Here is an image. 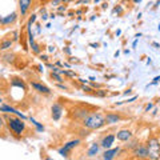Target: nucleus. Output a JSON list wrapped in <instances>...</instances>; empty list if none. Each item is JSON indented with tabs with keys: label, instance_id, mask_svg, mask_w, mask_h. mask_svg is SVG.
I'll return each instance as SVG.
<instances>
[{
	"label": "nucleus",
	"instance_id": "obj_23",
	"mask_svg": "<svg viewBox=\"0 0 160 160\" xmlns=\"http://www.w3.org/2000/svg\"><path fill=\"white\" fill-rule=\"evenodd\" d=\"M93 95H95V96H98V98H106L108 95V91H107V89H104V88H99V89L95 91Z\"/></svg>",
	"mask_w": 160,
	"mask_h": 160
},
{
	"label": "nucleus",
	"instance_id": "obj_32",
	"mask_svg": "<svg viewBox=\"0 0 160 160\" xmlns=\"http://www.w3.org/2000/svg\"><path fill=\"white\" fill-rule=\"evenodd\" d=\"M152 108H153V103H148L147 106H146V109H144V112H149Z\"/></svg>",
	"mask_w": 160,
	"mask_h": 160
},
{
	"label": "nucleus",
	"instance_id": "obj_18",
	"mask_svg": "<svg viewBox=\"0 0 160 160\" xmlns=\"http://www.w3.org/2000/svg\"><path fill=\"white\" fill-rule=\"evenodd\" d=\"M28 120L32 123V126L35 127V129H36V132H39V133H40V132H44V131H46V127H44L42 123H39V122H38V120L35 119V118L29 116V118H28Z\"/></svg>",
	"mask_w": 160,
	"mask_h": 160
},
{
	"label": "nucleus",
	"instance_id": "obj_7",
	"mask_svg": "<svg viewBox=\"0 0 160 160\" xmlns=\"http://www.w3.org/2000/svg\"><path fill=\"white\" fill-rule=\"evenodd\" d=\"M116 139L119 140V142H122V143H128L129 140H131L133 138V133L131 129H128V128H122V129H119V131L116 132Z\"/></svg>",
	"mask_w": 160,
	"mask_h": 160
},
{
	"label": "nucleus",
	"instance_id": "obj_17",
	"mask_svg": "<svg viewBox=\"0 0 160 160\" xmlns=\"http://www.w3.org/2000/svg\"><path fill=\"white\" fill-rule=\"evenodd\" d=\"M13 46V40L12 39H3L2 42H0V51L6 52L8 49H11Z\"/></svg>",
	"mask_w": 160,
	"mask_h": 160
},
{
	"label": "nucleus",
	"instance_id": "obj_44",
	"mask_svg": "<svg viewBox=\"0 0 160 160\" xmlns=\"http://www.w3.org/2000/svg\"><path fill=\"white\" fill-rule=\"evenodd\" d=\"M43 160H53V159H52L51 156H44V158H43Z\"/></svg>",
	"mask_w": 160,
	"mask_h": 160
},
{
	"label": "nucleus",
	"instance_id": "obj_36",
	"mask_svg": "<svg viewBox=\"0 0 160 160\" xmlns=\"http://www.w3.org/2000/svg\"><path fill=\"white\" fill-rule=\"evenodd\" d=\"M56 51V47L55 46H48V52H55Z\"/></svg>",
	"mask_w": 160,
	"mask_h": 160
},
{
	"label": "nucleus",
	"instance_id": "obj_11",
	"mask_svg": "<svg viewBox=\"0 0 160 160\" xmlns=\"http://www.w3.org/2000/svg\"><path fill=\"white\" fill-rule=\"evenodd\" d=\"M120 151H122L120 147H112L109 149H104V152L102 153V159L103 160H113L120 153Z\"/></svg>",
	"mask_w": 160,
	"mask_h": 160
},
{
	"label": "nucleus",
	"instance_id": "obj_29",
	"mask_svg": "<svg viewBox=\"0 0 160 160\" xmlns=\"http://www.w3.org/2000/svg\"><path fill=\"white\" fill-rule=\"evenodd\" d=\"M40 13H42V19H43V22H46V20L49 18V15L47 13V9H46V8H42V9H40Z\"/></svg>",
	"mask_w": 160,
	"mask_h": 160
},
{
	"label": "nucleus",
	"instance_id": "obj_2",
	"mask_svg": "<svg viewBox=\"0 0 160 160\" xmlns=\"http://www.w3.org/2000/svg\"><path fill=\"white\" fill-rule=\"evenodd\" d=\"M82 126L88 131H96L103 128L104 126H107L106 115H103L102 112H89L88 116L82 120Z\"/></svg>",
	"mask_w": 160,
	"mask_h": 160
},
{
	"label": "nucleus",
	"instance_id": "obj_42",
	"mask_svg": "<svg viewBox=\"0 0 160 160\" xmlns=\"http://www.w3.org/2000/svg\"><path fill=\"white\" fill-rule=\"evenodd\" d=\"M115 35H116V36L119 38V36H120V35H122V29H118V31H116V32H115Z\"/></svg>",
	"mask_w": 160,
	"mask_h": 160
},
{
	"label": "nucleus",
	"instance_id": "obj_12",
	"mask_svg": "<svg viewBox=\"0 0 160 160\" xmlns=\"http://www.w3.org/2000/svg\"><path fill=\"white\" fill-rule=\"evenodd\" d=\"M132 153L138 159H148V148L144 144H139L136 148L132 149Z\"/></svg>",
	"mask_w": 160,
	"mask_h": 160
},
{
	"label": "nucleus",
	"instance_id": "obj_45",
	"mask_svg": "<svg viewBox=\"0 0 160 160\" xmlns=\"http://www.w3.org/2000/svg\"><path fill=\"white\" fill-rule=\"evenodd\" d=\"M119 55H120V51H116V52H115V53H113V56H115V58H118V56H119Z\"/></svg>",
	"mask_w": 160,
	"mask_h": 160
},
{
	"label": "nucleus",
	"instance_id": "obj_3",
	"mask_svg": "<svg viewBox=\"0 0 160 160\" xmlns=\"http://www.w3.org/2000/svg\"><path fill=\"white\" fill-rule=\"evenodd\" d=\"M148 148V159L149 160H159L160 159V142L158 138H151L147 140Z\"/></svg>",
	"mask_w": 160,
	"mask_h": 160
},
{
	"label": "nucleus",
	"instance_id": "obj_37",
	"mask_svg": "<svg viewBox=\"0 0 160 160\" xmlns=\"http://www.w3.org/2000/svg\"><path fill=\"white\" fill-rule=\"evenodd\" d=\"M78 80H79V82L82 83V84H88V83H89V80H86V79H78Z\"/></svg>",
	"mask_w": 160,
	"mask_h": 160
},
{
	"label": "nucleus",
	"instance_id": "obj_34",
	"mask_svg": "<svg viewBox=\"0 0 160 160\" xmlns=\"http://www.w3.org/2000/svg\"><path fill=\"white\" fill-rule=\"evenodd\" d=\"M160 83V76H156V78H153V82L151 83V86H153V84H158Z\"/></svg>",
	"mask_w": 160,
	"mask_h": 160
},
{
	"label": "nucleus",
	"instance_id": "obj_9",
	"mask_svg": "<svg viewBox=\"0 0 160 160\" xmlns=\"http://www.w3.org/2000/svg\"><path fill=\"white\" fill-rule=\"evenodd\" d=\"M63 112H64V108L60 103H53L52 107H51V118L55 120V122H59L63 116Z\"/></svg>",
	"mask_w": 160,
	"mask_h": 160
},
{
	"label": "nucleus",
	"instance_id": "obj_6",
	"mask_svg": "<svg viewBox=\"0 0 160 160\" xmlns=\"http://www.w3.org/2000/svg\"><path fill=\"white\" fill-rule=\"evenodd\" d=\"M20 15L18 11H13L11 13L6 15V16H0V26L2 27H9L12 26V24H15L19 20Z\"/></svg>",
	"mask_w": 160,
	"mask_h": 160
},
{
	"label": "nucleus",
	"instance_id": "obj_53",
	"mask_svg": "<svg viewBox=\"0 0 160 160\" xmlns=\"http://www.w3.org/2000/svg\"><path fill=\"white\" fill-rule=\"evenodd\" d=\"M2 95H3V92H2V91H0V96H2Z\"/></svg>",
	"mask_w": 160,
	"mask_h": 160
},
{
	"label": "nucleus",
	"instance_id": "obj_19",
	"mask_svg": "<svg viewBox=\"0 0 160 160\" xmlns=\"http://www.w3.org/2000/svg\"><path fill=\"white\" fill-rule=\"evenodd\" d=\"M2 60L4 63H7V64H13L15 60H16V55L11 53V52H7V53H4L2 56Z\"/></svg>",
	"mask_w": 160,
	"mask_h": 160
},
{
	"label": "nucleus",
	"instance_id": "obj_13",
	"mask_svg": "<svg viewBox=\"0 0 160 160\" xmlns=\"http://www.w3.org/2000/svg\"><path fill=\"white\" fill-rule=\"evenodd\" d=\"M100 143H98V142H93V143H91V146H89V148H88V151H87V156L88 158H96L98 155L100 153Z\"/></svg>",
	"mask_w": 160,
	"mask_h": 160
},
{
	"label": "nucleus",
	"instance_id": "obj_46",
	"mask_svg": "<svg viewBox=\"0 0 160 160\" xmlns=\"http://www.w3.org/2000/svg\"><path fill=\"white\" fill-rule=\"evenodd\" d=\"M132 2H133L135 4H138V3H142V2H143V0H132Z\"/></svg>",
	"mask_w": 160,
	"mask_h": 160
},
{
	"label": "nucleus",
	"instance_id": "obj_51",
	"mask_svg": "<svg viewBox=\"0 0 160 160\" xmlns=\"http://www.w3.org/2000/svg\"><path fill=\"white\" fill-rule=\"evenodd\" d=\"M93 2H95V4H98V3H100V2H102V0H93Z\"/></svg>",
	"mask_w": 160,
	"mask_h": 160
},
{
	"label": "nucleus",
	"instance_id": "obj_49",
	"mask_svg": "<svg viewBox=\"0 0 160 160\" xmlns=\"http://www.w3.org/2000/svg\"><path fill=\"white\" fill-rule=\"evenodd\" d=\"M3 103H4V99H3L2 96H0V106H2V104H3Z\"/></svg>",
	"mask_w": 160,
	"mask_h": 160
},
{
	"label": "nucleus",
	"instance_id": "obj_26",
	"mask_svg": "<svg viewBox=\"0 0 160 160\" xmlns=\"http://www.w3.org/2000/svg\"><path fill=\"white\" fill-rule=\"evenodd\" d=\"M138 99V96L135 95V96H132V98H129V99H127V100H124V102H120V103H116V106H120V104H127V103H133L135 100Z\"/></svg>",
	"mask_w": 160,
	"mask_h": 160
},
{
	"label": "nucleus",
	"instance_id": "obj_20",
	"mask_svg": "<svg viewBox=\"0 0 160 160\" xmlns=\"http://www.w3.org/2000/svg\"><path fill=\"white\" fill-rule=\"evenodd\" d=\"M29 48H31L32 53H35V55H40V53H42V48H40V46L36 42H32L31 44H29Z\"/></svg>",
	"mask_w": 160,
	"mask_h": 160
},
{
	"label": "nucleus",
	"instance_id": "obj_39",
	"mask_svg": "<svg viewBox=\"0 0 160 160\" xmlns=\"http://www.w3.org/2000/svg\"><path fill=\"white\" fill-rule=\"evenodd\" d=\"M66 8H67L66 6H60V7L58 8V11H59V12H63V11H66Z\"/></svg>",
	"mask_w": 160,
	"mask_h": 160
},
{
	"label": "nucleus",
	"instance_id": "obj_28",
	"mask_svg": "<svg viewBox=\"0 0 160 160\" xmlns=\"http://www.w3.org/2000/svg\"><path fill=\"white\" fill-rule=\"evenodd\" d=\"M7 127V123H6V119H4V116L2 113H0V131H2V129H4Z\"/></svg>",
	"mask_w": 160,
	"mask_h": 160
},
{
	"label": "nucleus",
	"instance_id": "obj_50",
	"mask_svg": "<svg viewBox=\"0 0 160 160\" xmlns=\"http://www.w3.org/2000/svg\"><path fill=\"white\" fill-rule=\"evenodd\" d=\"M69 2H71V0H63V3H64V4H67V3H69Z\"/></svg>",
	"mask_w": 160,
	"mask_h": 160
},
{
	"label": "nucleus",
	"instance_id": "obj_27",
	"mask_svg": "<svg viewBox=\"0 0 160 160\" xmlns=\"http://www.w3.org/2000/svg\"><path fill=\"white\" fill-rule=\"evenodd\" d=\"M62 75H66V76H68V78H76V73L72 72V71H68V69H63Z\"/></svg>",
	"mask_w": 160,
	"mask_h": 160
},
{
	"label": "nucleus",
	"instance_id": "obj_8",
	"mask_svg": "<svg viewBox=\"0 0 160 160\" xmlns=\"http://www.w3.org/2000/svg\"><path fill=\"white\" fill-rule=\"evenodd\" d=\"M115 140H116V136H115L113 133H108V135H104L100 140V147L103 149H109L113 147L115 144Z\"/></svg>",
	"mask_w": 160,
	"mask_h": 160
},
{
	"label": "nucleus",
	"instance_id": "obj_16",
	"mask_svg": "<svg viewBox=\"0 0 160 160\" xmlns=\"http://www.w3.org/2000/svg\"><path fill=\"white\" fill-rule=\"evenodd\" d=\"M89 112L91 111H88V109H86V108H78V109L73 111V118L78 119V120H83V119H86L88 116Z\"/></svg>",
	"mask_w": 160,
	"mask_h": 160
},
{
	"label": "nucleus",
	"instance_id": "obj_30",
	"mask_svg": "<svg viewBox=\"0 0 160 160\" xmlns=\"http://www.w3.org/2000/svg\"><path fill=\"white\" fill-rule=\"evenodd\" d=\"M39 56H40V59H42V62H44V63H48L49 62V58H48V55H46V53H40L39 55Z\"/></svg>",
	"mask_w": 160,
	"mask_h": 160
},
{
	"label": "nucleus",
	"instance_id": "obj_31",
	"mask_svg": "<svg viewBox=\"0 0 160 160\" xmlns=\"http://www.w3.org/2000/svg\"><path fill=\"white\" fill-rule=\"evenodd\" d=\"M113 13H118V15H122L123 13V8L120 7V6H118V7H115L113 8V11H112Z\"/></svg>",
	"mask_w": 160,
	"mask_h": 160
},
{
	"label": "nucleus",
	"instance_id": "obj_52",
	"mask_svg": "<svg viewBox=\"0 0 160 160\" xmlns=\"http://www.w3.org/2000/svg\"><path fill=\"white\" fill-rule=\"evenodd\" d=\"M158 29H159V31H160V23H159V26H158Z\"/></svg>",
	"mask_w": 160,
	"mask_h": 160
},
{
	"label": "nucleus",
	"instance_id": "obj_14",
	"mask_svg": "<svg viewBox=\"0 0 160 160\" xmlns=\"http://www.w3.org/2000/svg\"><path fill=\"white\" fill-rule=\"evenodd\" d=\"M120 120H122V116H120L119 113H116V112H108L106 115V123H107V126H113V124L119 123Z\"/></svg>",
	"mask_w": 160,
	"mask_h": 160
},
{
	"label": "nucleus",
	"instance_id": "obj_48",
	"mask_svg": "<svg viewBox=\"0 0 160 160\" xmlns=\"http://www.w3.org/2000/svg\"><path fill=\"white\" fill-rule=\"evenodd\" d=\"M49 18H51V19H55V18H56V15H55V13H51V15H49Z\"/></svg>",
	"mask_w": 160,
	"mask_h": 160
},
{
	"label": "nucleus",
	"instance_id": "obj_1",
	"mask_svg": "<svg viewBox=\"0 0 160 160\" xmlns=\"http://www.w3.org/2000/svg\"><path fill=\"white\" fill-rule=\"evenodd\" d=\"M4 119H6V123H7V129L15 136L20 138L23 133H26L27 131V124H26V120L20 119L15 115H3Z\"/></svg>",
	"mask_w": 160,
	"mask_h": 160
},
{
	"label": "nucleus",
	"instance_id": "obj_35",
	"mask_svg": "<svg viewBox=\"0 0 160 160\" xmlns=\"http://www.w3.org/2000/svg\"><path fill=\"white\" fill-rule=\"evenodd\" d=\"M60 3H63V0H52L51 2L52 6H58V4H60Z\"/></svg>",
	"mask_w": 160,
	"mask_h": 160
},
{
	"label": "nucleus",
	"instance_id": "obj_38",
	"mask_svg": "<svg viewBox=\"0 0 160 160\" xmlns=\"http://www.w3.org/2000/svg\"><path fill=\"white\" fill-rule=\"evenodd\" d=\"M131 93H132V89H131V88H129V89H126V91L123 92V95H126V96H127V95H131Z\"/></svg>",
	"mask_w": 160,
	"mask_h": 160
},
{
	"label": "nucleus",
	"instance_id": "obj_5",
	"mask_svg": "<svg viewBox=\"0 0 160 160\" xmlns=\"http://www.w3.org/2000/svg\"><path fill=\"white\" fill-rule=\"evenodd\" d=\"M33 0H18V12L22 19H26L32 7Z\"/></svg>",
	"mask_w": 160,
	"mask_h": 160
},
{
	"label": "nucleus",
	"instance_id": "obj_15",
	"mask_svg": "<svg viewBox=\"0 0 160 160\" xmlns=\"http://www.w3.org/2000/svg\"><path fill=\"white\" fill-rule=\"evenodd\" d=\"M11 87L23 89V91H27V89H28L26 82H24L23 79H20V78H12V79H11Z\"/></svg>",
	"mask_w": 160,
	"mask_h": 160
},
{
	"label": "nucleus",
	"instance_id": "obj_10",
	"mask_svg": "<svg viewBox=\"0 0 160 160\" xmlns=\"http://www.w3.org/2000/svg\"><path fill=\"white\" fill-rule=\"evenodd\" d=\"M29 86H31L35 91H36L38 93H42V95H51L52 91H51V88L47 87V86H44L43 83H39V82H29Z\"/></svg>",
	"mask_w": 160,
	"mask_h": 160
},
{
	"label": "nucleus",
	"instance_id": "obj_25",
	"mask_svg": "<svg viewBox=\"0 0 160 160\" xmlns=\"http://www.w3.org/2000/svg\"><path fill=\"white\" fill-rule=\"evenodd\" d=\"M12 40H13V43H16L20 40V31L19 29H15V31L12 32Z\"/></svg>",
	"mask_w": 160,
	"mask_h": 160
},
{
	"label": "nucleus",
	"instance_id": "obj_33",
	"mask_svg": "<svg viewBox=\"0 0 160 160\" xmlns=\"http://www.w3.org/2000/svg\"><path fill=\"white\" fill-rule=\"evenodd\" d=\"M63 52H66L67 55H69V56L72 55V51H71V48H69V47H64L63 48Z\"/></svg>",
	"mask_w": 160,
	"mask_h": 160
},
{
	"label": "nucleus",
	"instance_id": "obj_21",
	"mask_svg": "<svg viewBox=\"0 0 160 160\" xmlns=\"http://www.w3.org/2000/svg\"><path fill=\"white\" fill-rule=\"evenodd\" d=\"M62 76H63V75L55 73V72H51V75H49V78L52 79V82H56V83H64V79Z\"/></svg>",
	"mask_w": 160,
	"mask_h": 160
},
{
	"label": "nucleus",
	"instance_id": "obj_43",
	"mask_svg": "<svg viewBox=\"0 0 160 160\" xmlns=\"http://www.w3.org/2000/svg\"><path fill=\"white\" fill-rule=\"evenodd\" d=\"M89 46L93 47V48H98V47H99V44H98V43H96V44H95V43H91V44H89Z\"/></svg>",
	"mask_w": 160,
	"mask_h": 160
},
{
	"label": "nucleus",
	"instance_id": "obj_4",
	"mask_svg": "<svg viewBox=\"0 0 160 160\" xmlns=\"http://www.w3.org/2000/svg\"><path fill=\"white\" fill-rule=\"evenodd\" d=\"M80 144H82V139H72V140H69V142L64 143L63 147L58 148V153L60 155V156H63V158L67 159V158H69V155H71L72 149L78 148Z\"/></svg>",
	"mask_w": 160,
	"mask_h": 160
},
{
	"label": "nucleus",
	"instance_id": "obj_22",
	"mask_svg": "<svg viewBox=\"0 0 160 160\" xmlns=\"http://www.w3.org/2000/svg\"><path fill=\"white\" fill-rule=\"evenodd\" d=\"M36 20H38V13H32L31 16H29V19H28V22H27V24H26V27L32 28V26H33L35 23H36Z\"/></svg>",
	"mask_w": 160,
	"mask_h": 160
},
{
	"label": "nucleus",
	"instance_id": "obj_41",
	"mask_svg": "<svg viewBox=\"0 0 160 160\" xmlns=\"http://www.w3.org/2000/svg\"><path fill=\"white\" fill-rule=\"evenodd\" d=\"M38 68H39V72H43V71H44V67L42 66V64H39Z\"/></svg>",
	"mask_w": 160,
	"mask_h": 160
},
{
	"label": "nucleus",
	"instance_id": "obj_47",
	"mask_svg": "<svg viewBox=\"0 0 160 160\" xmlns=\"http://www.w3.org/2000/svg\"><path fill=\"white\" fill-rule=\"evenodd\" d=\"M152 46H153V47H158V48H159V47H160V46H159V43H155V42H153V43H152Z\"/></svg>",
	"mask_w": 160,
	"mask_h": 160
},
{
	"label": "nucleus",
	"instance_id": "obj_24",
	"mask_svg": "<svg viewBox=\"0 0 160 160\" xmlns=\"http://www.w3.org/2000/svg\"><path fill=\"white\" fill-rule=\"evenodd\" d=\"M80 88H82V91L83 92H86V93H95V91H96V89H93L91 86H88V84H82V87H80Z\"/></svg>",
	"mask_w": 160,
	"mask_h": 160
},
{
	"label": "nucleus",
	"instance_id": "obj_40",
	"mask_svg": "<svg viewBox=\"0 0 160 160\" xmlns=\"http://www.w3.org/2000/svg\"><path fill=\"white\" fill-rule=\"evenodd\" d=\"M138 42H139V39H135V40H133V43H132V48H136Z\"/></svg>",
	"mask_w": 160,
	"mask_h": 160
}]
</instances>
